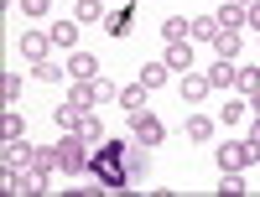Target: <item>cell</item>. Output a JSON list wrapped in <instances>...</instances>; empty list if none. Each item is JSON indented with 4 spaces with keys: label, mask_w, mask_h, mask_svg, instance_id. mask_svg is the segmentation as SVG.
Here are the masks:
<instances>
[{
    "label": "cell",
    "mask_w": 260,
    "mask_h": 197,
    "mask_svg": "<svg viewBox=\"0 0 260 197\" xmlns=\"http://www.w3.org/2000/svg\"><path fill=\"white\" fill-rule=\"evenodd\" d=\"M16 47H21V52H26L31 62H42V57H47V47H57V42H52L47 31H26V36H21V42H16Z\"/></svg>",
    "instance_id": "obj_7"
},
{
    "label": "cell",
    "mask_w": 260,
    "mask_h": 197,
    "mask_svg": "<svg viewBox=\"0 0 260 197\" xmlns=\"http://www.w3.org/2000/svg\"><path fill=\"white\" fill-rule=\"evenodd\" d=\"M68 99H73L78 109H99L104 99H120V89H115V83H110V78H99V73H94V78H78Z\"/></svg>",
    "instance_id": "obj_2"
},
{
    "label": "cell",
    "mask_w": 260,
    "mask_h": 197,
    "mask_svg": "<svg viewBox=\"0 0 260 197\" xmlns=\"http://www.w3.org/2000/svg\"><path fill=\"white\" fill-rule=\"evenodd\" d=\"M240 120H245V104H240V99L224 104V125H240Z\"/></svg>",
    "instance_id": "obj_26"
},
{
    "label": "cell",
    "mask_w": 260,
    "mask_h": 197,
    "mask_svg": "<svg viewBox=\"0 0 260 197\" xmlns=\"http://www.w3.org/2000/svg\"><path fill=\"white\" fill-rule=\"evenodd\" d=\"M192 36L213 42V36H219V16H198V21H192Z\"/></svg>",
    "instance_id": "obj_23"
},
{
    "label": "cell",
    "mask_w": 260,
    "mask_h": 197,
    "mask_svg": "<svg viewBox=\"0 0 260 197\" xmlns=\"http://www.w3.org/2000/svg\"><path fill=\"white\" fill-rule=\"evenodd\" d=\"M83 140H89V150L104 145V125H99V114H89V125H83Z\"/></svg>",
    "instance_id": "obj_24"
},
{
    "label": "cell",
    "mask_w": 260,
    "mask_h": 197,
    "mask_svg": "<svg viewBox=\"0 0 260 197\" xmlns=\"http://www.w3.org/2000/svg\"><path fill=\"white\" fill-rule=\"evenodd\" d=\"M219 166H224V171H245V166H250V145H245V140H224V145H219Z\"/></svg>",
    "instance_id": "obj_5"
},
{
    "label": "cell",
    "mask_w": 260,
    "mask_h": 197,
    "mask_svg": "<svg viewBox=\"0 0 260 197\" xmlns=\"http://www.w3.org/2000/svg\"><path fill=\"white\" fill-rule=\"evenodd\" d=\"M21 89H26V83H21L16 73H0V99H6V109H11L16 99H21Z\"/></svg>",
    "instance_id": "obj_19"
},
{
    "label": "cell",
    "mask_w": 260,
    "mask_h": 197,
    "mask_svg": "<svg viewBox=\"0 0 260 197\" xmlns=\"http://www.w3.org/2000/svg\"><path fill=\"white\" fill-rule=\"evenodd\" d=\"M167 62H146V68H141V83H146V89H161V83H167Z\"/></svg>",
    "instance_id": "obj_18"
},
{
    "label": "cell",
    "mask_w": 260,
    "mask_h": 197,
    "mask_svg": "<svg viewBox=\"0 0 260 197\" xmlns=\"http://www.w3.org/2000/svg\"><path fill=\"white\" fill-rule=\"evenodd\" d=\"M125 26H130V11H120V16H110V31H115V36H125Z\"/></svg>",
    "instance_id": "obj_29"
},
{
    "label": "cell",
    "mask_w": 260,
    "mask_h": 197,
    "mask_svg": "<svg viewBox=\"0 0 260 197\" xmlns=\"http://www.w3.org/2000/svg\"><path fill=\"white\" fill-rule=\"evenodd\" d=\"M120 104H125V114H141V109H146V83H125Z\"/></svg>",
    "instance_id": "obj_12"
},
{
    "label": "cell",
    "mask_w": 260,
    "mask_h": 197,
    "mask_svg": "<svg viewBox=\"0 0 260 197\" xmlns=\"http://www.w3.org/2000/svg\"><path fill=\"white\" fill-rule=\"evenodd\" d=\"M31 156H37V150H31L26 140H6V166H11V171H21V166H31Z\"/></svg>",
    "instance_id": "obj_11"
},
{
    "label": "cell",
    "mask_w": 260,
    "mask_h": 197,
    "mask_svg": "<svg viewBox=\"0 0 260 197\" xmlns=\"http://www.w3.org/2000/svg\"><path fill=\"white\" fill-rule=\"evenodd\" d=\"M182 130H187V140H213V120L208 114H192Z\"/></svg>",
    "instance_id": "obj_15"
},
{
    "label": "cell",
    "mask_w": 260,
    "mask_h": 197,
    "mask_svg": "<svg viewBox=\"0 0 260 197\" xmlns=\"http://www.w3.org/2000/svg\"><path fill=\"white\" fill-rule=\"evenodd\" d=\"M219 187H224V192H234V197H240V192H245V177H240V171H224V177H219Z\"/></svg>",
    "instance_id": "obj_25"
},
{
    "label": "cell",
    "mask_w": 260,
    "mask_h": 197,
    "mask_svg": "<svg viewBox=\"0 0 260 197\" xmlns=\"http://www.w3.org/2000/svg\"><path fill=\"white\" fill-rule=\"evenodd\" d=\"M187 36H192V21H182V16L161 21V42H187Z\"/></svg>",
    "instance_id": "obj_13"
},
{
    "label": "cell",
    "mask_w": 260,
    "mask_h": 197,
    "mask_svg": "<svg viewBox=\"0 0 260 197\" xmlns=\"http://www.w3.org/2000/svg\"><path fill=\"white\" fill-rule=\"evenodd\" d=\"M73 21H104V0H78Z\"/></svg>",
    "instance_id": "obj_22"
},
{
    "label": "cell",
    "mask_w": 260,
    "mask_h": 197,
    "mask_svg": "<svg viewBox=\"0 0 260 197\" xmlns=\"http://www.w3.org/2000/svg\"><path fill=\"white\" fill-rule=\"evenodd\" d=\"M47 6H52V0H21V11H26V16H47Z\"/></svg>",
    "instance_id": "obj_27"
},
{
    "label": "cell",
    "mask_w": 260,
    "mask_h": 197,
    "mask_svg": "<svg viewBox=\"0 0 260 197\" xmlns=\"http://www.w3.org/2000/svg\"><path fill=\"white\" fill-rule=\"evenodd\" d=\"M89 166H94V171H99V177L110 182V187L136 182V177H130V140H104V145L94 150V161H89Z\"/></svg>",
    "instance_id": "obj_1"
},
{
    "label": "cell",
    "mask_w": 260,
    "mask_h": 197,
    "mask_svg": "<svg viewBox=\"0 0 260 197\" xmlns=\"http://www.w3.org/2000/svg\"><path fill=\"white\" fill-rule=\"evenodd\" d=\"M31 73H37V83H57V78H62V68H57L52 57H42V62H31Z\"/></svg>",
    "instance_id": "obj_21"
},
{
    "label": "cell",
    "mask_w": 260,
    "mask_h": 197,
    "mask_svg": "<svg viewBox=\"0 0 260 197\" xmlns=\"http://www.w3.org/2000/svg\"><path fill=\"white\" fill-rule=\"evenodd\" d=\"M52 42H57V47H78V21H57V26H52Z\"/></svg>",
    "instance_id": "obj_16"
},
{
    "label": "cell",
    "mask_w": 260,
    "mask_h": 197,
    "mask_svg": "<svg viewBox=\"0 0 260 197\" xmlns=\"http://www.w3.org/2000/svg\"><path fill=\"white\" fill-rule=\"evenodd\" d=\"M240 47H245L240 31H224V26H219V36H213V52H219L224 62H234V57H240Z\"/></svg>",
    "instance_id": "obj_9"
},
{
    "label": "cell",
    "mask_w": 260,
    "mask_h": 197,
    "mask_svg": "<svg viewBox=\"0 0 260 197\" xmlns=\"http://www.w3.org/2000/svg\"><path fill=\"white\" fill-rule=\"evenodd\" d=\"M89 114H94V109H78L73 99H68V104H57V109H52V120L62 125V135H83V125H89Z\"/></svg>",
    "instance_id": "obj_4"
},
{
    "label": "cell",
    "mask_w": 260,
    "mask_h": 197,
    "mask_svg": "<svg viewBox=\"0 0 260 197\" xmlns=\"http://www.w3.org/2000/svg\"><path fill=\"white\" fill-rule=\"evenodd\" d=\"M94 73H99L94 52H78V47H73V57H68V78H94Z\"/></svg>",
    "instance_id": "obj_10"
},
{
    "label": "cell",
    "mask_w": 260,
    "mask_h": 197,
    "mask_svg": "<svg viewBox=\"0 0 260 197\" xmlns=\"http://www.w3.org/2000/svg\"><path fill=\"white\" fill-rule=\"evenodd\" d=\"M208 83H213V89H234V62H213V68H208Z\"/></svg>",
    "instance_id": "obj_14"
},
{
    "label": "cell",
    "mask_w": 260,
    "mask_h": 197,
    "mask_svg": "<svg viewBox=\"0 0 260 197\" xmlns=\"http://www.w3.org/2000/svg\"><path fill=\"white\" fill-rule=\"evenodd\" d=\"M219 26H224V31H240V26H245V6H234V0H229V6L219 11Z\"/></svg>",
    "instance_id": "obj_20"
},
{
    "label": "cell",
    "mask_w": 260,
    "mask_h": 197,
    "mask_svg": "<svg viewBox=\"0 0 260 197\" xmlns=\"http://www.w3.org/2000/svg\"><path fill=\"white\" fill-rule=\"evenodd\" d=\"M208 94H213L208 73H192V68H187V73H182V99H187V104H203Z\"/></svg>",
    "instance_id": "obj_6"
},
{
    "label": "cell",
    "mask_w": 260,
    "mask_h": 197,
    "mask_svg": "<svg viewBox=\"0 0 260 197\" xmlns=\"http://www.w3.org/2000/svg\"><path fill=\"white\" fill-rule=\"evenodd\" d=\"M161 62H167L172 73H187L192 68V47H187V42H167V57Z\"/></svg>",
    "instance_id": "obj_8"
},
{
    "label": "cell",
    "mask_w": 260,
    "mask_h": 197,
    "mask_svg": "<svg viewBox=\"0 0 260 197\" xmlns=\"http://www.w3.org/2000/svg\"><path fill=\"white\" fill-rule=\"evenodd\" d=\"M0 135H6V140H21V135H26V120H21L16 109H6V120H0Z\"/></svg>",
    "instance_id": "obj_17"
},
{
    "label": "cell",
    "mask_w": 260,
    "mask_h": 197,
    "mask_svg": "<svg viewBox=\"0 0 260 197\" xmlns=\"http://www.w3.org/2000/svg\"><path fill=\"white\" fill-rule=\"evenodd\" d=\"M130 140L151 150V145H161V140H167V125L151 114V109H141V114H130Z\"/></svg>",
    "instance_id": "obj_3"
},
{
    "label": "cell",
    "mask_w": 260,
    "mask_h": 197,
    "mask_svg": "<svg viewBox=\"0 0 260 197\" xmlns=\"http://www.w3.org/2000/svg\"><path fill=\"white\" fill-rule=\"evenodd\" d=\"M234 6H250V0H234Z\"/></svg>",
    "instance_id": "obj_31"
},
{
    "label": "cell",
    "mask_w": 260,
    "mask_h": 197,
    "mask_svg": "<svg viewBox=\"0 0 260 197\" xmlns=\"http://www.w3.org/2000/svg\"><path fill=\"white\" fill-rule=\"evenodd\" d=\"M245 26H255V31H260V0H250V6H245Z\"/></svg>",
    "instance_id": "obj_28"
},
{
    "label": "cell",
    "mask_w": 260,
    "mask_h": 197,
    "mask_svg": "<svg viewBox=\"0 0 260 197\" xmlns=\"http://www.w3.org/2000/svg\"><path fill=\"white\" fill-rule=\"evenodd\" d=\"M250 135H260V109H255V130H250Z\"/></svg>",
    "instance_id": "obj_30"
}]
</instances>
